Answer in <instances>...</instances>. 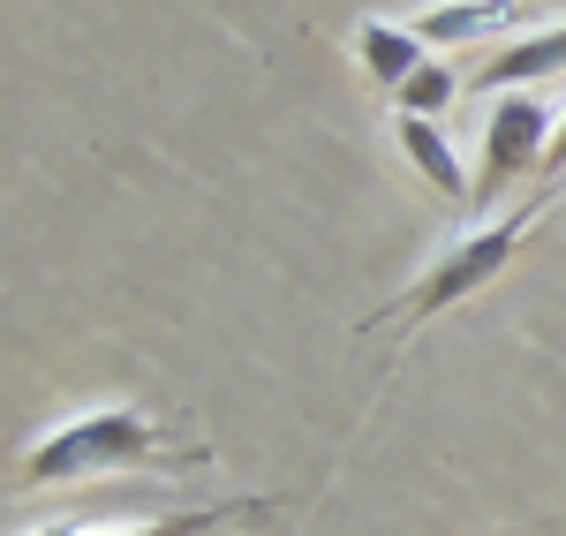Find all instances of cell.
<instances>
[{
	"mask_svg": "<svg viewBox=\"0 0 566 536\" xmlns=\"http://www.w3.org/2000/svg\"><path fill=\"white\" fill-rule=\"evenodd\" d=\"M151 446H159L151 416L106 401V408H91V416H76V423H61V431H45L39 446L23 453V476L31 484H69V476H98V469H129Z\"/></svg>",
	"mask_w": 566,
	"mask_h": 536,
	"instance_id": "obj_1",
	"label": "cell"
},
{
	"mask_svg": "<svg viewBox=\"0 0 566 536\" xmlns=\"http://www.w3.org/2000/svg\"><path fill=\"white\" fill-rule=\"evenodd\" d=\"M552 136H559V106H544L536 91H506L483 122V175L476 197H499L514 175H536L552 159Z\"/></svg>",
	"mask_w": 566,
	"mask_h": 536,
	"instance_id": "obj_2",
	"label": "cell"
},
{
	"mask_svg": "<svg viewBox=\"0 0 566 536\" xmlns=\"http://www.w3.org/2000/svg\"><path fill=\"white\" fill-rule=\"evenodd\" d=\"M522 227H528V220H491V227H476V234H461V242H453V250H446V258L423 272V287L408 295V317H438L446 303L476 295L483 280H491V272L522 250Z\"/></svg>",
	"mask_w": 566,
	"mask_h": 536,
	"instance_id": "obj_3",
	"label": "cell"
},
{
	"mask_svg": "<svg viewBox=\"0 0 566 536\" xmlns=\"http://www.w3.org/2000/svg\"><path fill=\"white\" fill-rule=\"evenodd\" d=\"M522 15H528V0H438L408 31L423 45H491V39H506Z\"/></svg>",
	"mask_w": 566,
	"mask_h": 536,
	"instance_id": "obj_4",
	"label": "cell"
},
{
	"mask_svg": "<svg viewBox=\"0 0 566 536\" xmlns=\"http://www.w3.org/2000/svg\"><path fill=\"white\" fill-rule=\"evenodd\" d=\"M544 76H566V23H552V31H528V39L514 45H499L491 61H483V91H528V84H544Z\"/></svg>",
	"mask_w": 566,
	"mask_h": 536,
	"instance_id": "obj_5",
	"label": "cell"
},
{
	"mask_svg": "<svg viewBox=\"0 0 566 536\" xmlns=\"http://www.w3.org/2000/svg\"><path fill=\"white\" fill-rule=\"evenodd\" d=\"M392 136H400V151L416 159V175L431 181L438 197H476V181L461 175V151L438 136V122H416V114H400V122H392Z\"/></svg>",
	"mask_w": 566,
	"mask_h": 536,
	"instance_id": "obj_6",
	"label": "cell"
},
{
	"mask_svg": "<svg viewBox=\"0 0 566 536\" xmlns=\"http://www.w3.org/2000/svg\"><path fill=\"white\" fill-rule=\"evenodd\" d=\"M355 45H363V69H370L378 84H392V91H400L416 69H423V61H431V45L416 39L408 23H363V31H355Z\"/></svg>",
	"mask_w": 566,
	"mask_h": 536,
	"instance_id": "obj_7",
	"label": "cell"
},
{
	"mask_svg": "<svg viewBox=\"0 0 566 536\" xmlns=\"http://www.w3.org/2000/svg\"><path fill=\"white\" fill-rule=\"evenodd\" d=\"M453 91H461V84H453V69H446V61H423L408 84L392 91V106H400V114H416V122H438V114L453 106Z\"/></svg>",
	"mask_w": 566,
	"mask_h": 536,
	"instance_id": "obj_8",
	"label": "cell"
},
{
	"mask_svg": "<svg viewBox=\"0 0 566 536\" xmlns=\"http://www.w3.org/2000/svg\"><path fill=\"white\" fill-rule=\"evenodd\" d=\"M219 514H175V522H114V529H84V522H53L31 536H205Z\"/></svg>",
	"mask_w": 566,
	"mask_h": 536,
	"instance_id": "obj_9",
	"label": "cell"
},
{
	"mask_svg": "<svg viewBox=\"0 0 566 536\" xmlns=\"http://www.w3.org/2000/svg\"><path fill=\"white\" fill-rule=\"evenodd\" d=\"M544 167H566V106H559V136H552V159Z\"/></svg>",
	"mask_w": 566,
	"mask_h": 536,
	"instance_id": "obj_10",
	"label": "cell"
}]
</instances>
